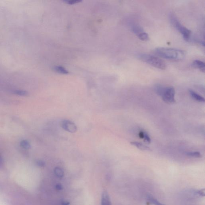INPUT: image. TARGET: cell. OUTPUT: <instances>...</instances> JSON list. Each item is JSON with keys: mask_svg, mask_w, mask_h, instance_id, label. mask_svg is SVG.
<instances>
[{"mask_svg": "<svg viewBox=\"0 0 205 205\" xmlns=\"http://www.w3.org/2000/svg\"><path fill=\"white\" fill-rule=\"evenodd\" d=\"M154 52L162 58L175 61L183 60L186 55L184 51L174 48L158 47L155 49Z\"/></svg>", "mask_w": 205, "mask_h": 205, "instance_id": "cell-1", "label": "cell"}, {"mask_svg": "<svg viewBox=\"0 0 205 205\" xmlns=\"http://www.w3.org/2000/svg\"><path fill=\"white\" fill-rule=\"evenodd\" d=\"M139 58L143 62L155 67L158 69L165 70L166 68V63L162 59L148 54H141L139 56Z\"/></svg>", "mask_w": 205, "mask_h": 205, "instance_id": "cell-2", "label": "cell"}, {"mask_svg": "<svg viewBox=\"0 0 205 205\" xmlns=\"http://www.w3.org/2000/svg\"><path fill=\"white\" fill-rule=\"evenodd\" d=\"M169 18L171 25L181 34L184 39L186 41H188L191 36L190 30L183 26L173 13L170 14Z\"/></svg>", "mask_w": 205, "mask_h": 205, "instance_id": "cell-3", "label": "cell"}, {"mask_svg": "<svg viewBox=\"0 0 205 205\" xmlns=\"http://www.w3.org/2000/svg\"><path fill=\"white\" fill-rule=\"evenodd\" d=\"M175 90L173 87H169L165 88L162 95V99L163 101L167 104H175Z\"/></svg>", "mask_w": 205, "mask_h": 205, "instance_id": "cell-4", "label": "cell"}, {"mask_svg": "<svg viewBox=\"0 0 205 205\" xmlns=\"http://www.w3.org/2000/svg\"><path fill=\"white\" fill-rule=\"evenodd\" d=\"M61 126L64 129L71 133H75L77 132V128L76 125L73 122L68 120H64L61 123Z\"/></svg>", "mask_w": 205, "mask_h": 205, "instance_id": "cell-5", "label": "cell"}, {"mask_svg": "<svg viewBox=\"0 0 205 205\" xmlns=\"http://www.w3.org/2000/svg\"><path fill=\"white\" fill-rule=\"evenodd\" d=\"M192 65L194 68L199 69L203 73H205V64L203 61L198 60H195L192 63Z\"/></svg>", "mask_w": 205, "mask_h": 205, "instance_id": "cell-6", "label": "cell"}, {"mask_svg": "<svg viewBox=\"0 0 205 205\" xmlns=\"http://www.w3.org/2000/svg\"><path fill=\"white\" fill-rule=\"evenodd\" d=\"M189 93L191 97L194 99V100L198 102H204L205 99L204 98L198 94L197 93H196V92H195L192 90H189Z\"/></svg>", "mask_w": 205, "mask_h": 205, "instance_id": "cell-7", "label": "cell"}, {"mask_svg": "<svg viewBox=\"0 0 205 205\" xmlns=\"http://www.w3.org/2000/svg\"><path fill=\"white\" fill-rule=\"evenodd\" d=\"M101 205H112L109 195L106 191H104L102 194Z\"/></svg>", "mask_w": 205, "mask_h": 205, "instance_id": "cell-8", "label": "cell"}, {"mask_svg": "<svg viewBox=\"0 0 205 205\" xmlns=\"http://www.w3.org/2000/svg\"><path fill=\"white\" fill-rule=\"evenodd\" d=\"M130 143L132 145L135 146L137 147V148L142 150H151L150 148H149V147L144 145L142 143L138 142L132 141Z\"/></svg>", "mask_w": 205, "mask_h": 205, "instance_id": "cell-9", "label": "cell"}, {"mask_svg": "<svg viewBox=\"0 0 205 205\" xmlns=\"http://www.w3.org/2000/svg\"><path fill=\"white\" fill-rule=\"evenodd\" d=\"M132 30L133 32L137 36L144 32L143 28L141 26L137 25H135L132 26Z\"/></svg>", "mask_w": 205, "mask_h": 205, "instance_id": "cell-10", "label": "cell"}, {"mask_svg": "<svg viewBox=\"0 0 205 205\" xmlns=\"http://www.w3.org/2000/svg\"><path fill=\"white\" fill-rule=\"evenodd\" d=\"M53 69H54L55 72L63 74H68L69 73L68 71L62 66H55L53 68Z\"/></svg>", "mask_w": 205, "mask_h": 205, "instance_id": "cell-11", "label": "cell"}, {"mask_svg": "<svg viewBox=\"0 0 205 205\" xmlns=\"http://www.w3.org/2000/svg\"><path fill=\"white\" fill-rule=\"evenodd\" d=\"M147 201L149 202L150 203H151V204L154 205H165L161 203L160 202L158 201L156 199L153 197L152 196H151L150 195H147Z\"/></svg>", "mask_w": 205, "mask_h": 205, "instance_id": "cell-12", "label": "cell"}, {"mask_svg": "<svg viewBox=\"0 0 205 205\" xmlns=\"http://www.w3.org/2000/svg\"><path fill=\"white\" fill-rule=\"evenodd\" d=\"M55 174L56 176L59 178H62L64 176V172L60 167H56L54 170Z\"/></svg>", "mask_w": 205, "mask_h": 205, "instance_id": "cell-13", "label": "cell"}, {"mask_svg": "<svg viewBox=\"0 0 205 205\" xmlns=\"http://www.w3.org/2000/svg\"><path fill=\"white\" fill-rule=\"evenodd\" d=\"M137 37H138L139 39L144 41H148L150 39L148 34L145 32L139 35Z\"/></svg>", "mask_w": 205, "mask_h": 205, "instance_id": "cell-14", "label": "cell"}, {"mask_svg": "<svg viewBox=\"0 0 205 205\" xmlns=\"http://www.w3.org/2000/svg\"><path fill=\"white\" fill-rule=\"evenodd\" d=\"M186 154L187 156L191 157L199 158L201 157L202 155L198 151H194V152H188L186 153Z\"/></svg>", "mask_w": 205, "mask_h": 205, "instance_id": "cell-15", "label": "cell"}, {"mask_svg": "<svg viewBox=\"0 0 205 205\" xmlns=\"http://www.w3.org/2000/svg\"><path fill=\"white\" fill-rule=\"evenodd\" d=\"M164 88L165 87H163V86L161 85H156L155 88V92H156L157 94L159 95V96H161Z\"/></svg>", "mask_w": 205, "mask_h": 205, "instance_id": "cell-16", "label": "cell"}, {"mask_svg": "<svg viewBox=\"0 0 205 205\" xmlns=\"http://www.w3.org/2000/svg\"><path fill=\"white\" fill-rule=\"evenodd\" d=\"M20 146L24 149H29L31 147L30 144L27 140H22L20 142Z\"/></svg>", "mask_w": 205, "mask_h": 205, "instance_id": "cell-17", "label": "cell"}, {"mask_svg": "<svg viewBox=\"0 0 205 205\" xmlns=\"http://www.w3.org/2000/svg\"><path fill=\"white\" fill-rule=\"evenodd\" d=\"M14 93L15 94L17 95H19L20 96H27L28 95V92H27V91H23V90H16L14 91Z\"/></svg>", "mask_w": 205, "mask_h": 205, "instance_id": "cell-18", "label": "cell"}, {"mask_svg": "<svg viewBox=\"0 0 205 205\" xmlns=\"http://www.w3.org/2000/svg\"><path fill=\"white\" fill-rule=\"evenodd\" d=\"M64 1L65 3L69 4V5H74L75 4H77L81 2V1H79V0H67V1Z\"/></svg>", "mask_w": 205, "mask_h": 205, "instance_id": "cell-19", "label": "cell"}, {"mask_svg": "<svg viewBox=\"0 0 205 205\" xmlns=\"http://www.w3.org/2000/svg\"><path fill=\"white\" fill-rule=\"evenodd\" d=\"M143 139H144L145 141L147 143H151V138L147 133L145 132L144 136Z\"/></svg>", "mask_w": 205, "mask_h": 205, "instance_id": "cell-20", "label": "cell"}, {"mask_svg": "<svg viewBox=\"0 0 205 205\" xmlns=\"http://www.w3.org/2000/svg\"><path fill=\"white\" fill-rule=\"evenodd\" d=\"M36 163H37V165L38 166L41 167L45 166V162L41 160H37L36 162Z\"/></svg>", "mask_w": 205, "mask_h": 205, "instance_id": "cell-21", "label": "cell"}, {"mask_svg": "<svg viewBox=\"0 0 205 205\" xmlns=\"http://www.w3.org/2000/svg\"><path fill=\"white\" fill-rule=\"evenodd\" d=\"M198 195H199V196H204V190H200V191H198L196 192Z\"/></svg>", "mask_w": 205, "mask_h": 205, "instance_id": "cell-22", "label": "cell"}, {"mask_svg": "<svg viewBox=\"0 0 205 205\" xmlns=\"http://www.w3.org/2000/svg\"><path fill=\"white\" fill-rule=\"evenodd\" d=\"M55 187L57 189V190H62L63 189V186L61 184H60V183H58V184H56Z\"/></svg>", "mask_w": 205, "mask_h": 205, "instance_id": "cell-23", "label": "cell"}, {"mask_svg": "<svg viewBox=\"0 0 205 205\" xmlns=\"http://www.w3.org/2000/svg\"><path fill=\"white\" fill-rule=\"evenodd\" d=\"M144 134L145 132H143V131H140V132H139V138H140L141 139H143L144 136Z\"/></svg>", "mask_w": 205, "mask_h": 205, "instance_id": "cell-24", "label": "cell"}, {"mask_svg": "<svg viewBox=\"0 0 205 205\" xmlns=\"http://www.w3.org/2000/svg\"><path fill=\"white\" fill-rule=\"evenodd\" d=\"M70 203L69 202L64 201L61 203V205H69Z\"/></svg>", "mask_w": 205, "mask_h": 205, "instance_id": "cell-25", "label": "cell"}, {"mask_svg": "<svg viewBox=\"0 0 205 205\" xmlns=\"http://www.w3.org/2000/svg\"><path fill=\"white\" fill-rule=\"evenodd\" d=\"M2 158H1V156H0V166L2 165Z\"/></svg>", "mask_w": 205, "mask_h": 205, "instance_id": "cell-26", "label": "cell"}]
</instances>
